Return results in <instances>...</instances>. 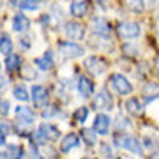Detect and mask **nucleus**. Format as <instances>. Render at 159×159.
<instances>
[{
  "label": "nucleus",
  "mask_w": 159,
  "mask_h": 159,
  "mask_svg": "<svg viewBox=\"0 0 159 159\" xmlns=\"http://www.w3.org/2000/svg\"><path fill=\"white\" fill-rule=\"evenodd\" d=\"M60 138V129H58L54 124H49V122H44L37 128V131L32 135V142L35 147H40V145L47 143V142H54Z\"/></svg>",
  "instance_id": "obj_1"
},
{
  "label": "nucleus",
  "mask_w": 159,
  "mask_h": 159,
  "mask_svg": "<svg viewBox=\"0 0 159 159\" xmlns=\"http://www.w3.org/2000/svg\"><path fill=\"white\" fill-rule=\"evenodd\" d=\"M114 145L116 147H121L124 150H129L133 154H138V156L143 154V143L138 138H135V136H131V135H126V133H117L114 136Z\"/></svg>",
  "instance_id": "obj_2"
},
{
  "label": "nucleus",
  "mask_w": 159,
  "mask_h": 159,
  "mask_svg": "<svg viewBox=\"0 0 159 159\" xmlns=\"http://www.w3.org/2000/svg\"><path fill=\"white\" fill-rule=\"evenodd\" d=\"M140 32H142L140 25L135 23V21H122V23L117 25V35L122 40H133L140 35Z\"/></svg>",
  "instance_id": "obj_3"
},
{
  "label": "nucleus",
  "mask_w": 159,
  "mask_h": 159,
  "mask_svg": "<svg viewBox=\"0 0 159 159\" xmlns=\"http://www.w3.org/2000/svg\"><path fill=\"white\" fill-rule=\"evenodd\" d=\"M63 30H65V35L68 37V40H74V42H77V40H82V39L86 37L84 25L75 23V21H72V23H66L65 26H63Z\"/></svg>",
  "instance_id": "obj_4"
},
{
  "label": "nucleus",
  "mask_w": 159,
  "mask_h": 159,
  "mask_svg": "<svg viewBox=\"0 0 159 159\" xmlns=\"http://www.w3.org/2000/svg\"><path fill=\"white\" fill-rule=\"evenodd\" d=\"M110 82H112V88L116 89L119 94H131L133 93V86H131V82L124 77V75L114 74L112 79H110Z\"/></svg>",
  "instance_id": "obj_5"
},
{
  "label": "nucleus",
  "mask_w": 159,
  "mask_h": 159,
  "mask_svg": "<svg viewBox=\"0 0 159 159\" xmlns=\"http://www.w3.org/2000/svg\"><path fill=\"white\" fill-rule=\"evenodd\" d=\"M60 51L61 54L65 58H79L84 54V47L79 46L77 42H74V40H68V42H61L60 44Z\"/></svg>",
  "instance_id": "obj_6"
},
{
  "label": "nucleus",
  "mask_w": 159,
  "mask_h": 159,
  "mask_svg": "<svg viewBox=\"0 0 159 159\" xmlns=\"http://www.w3.org/2000/svg\"><path fill=\"white\" fill-rule=\"evenodd\" d=\"M93 107L98 108V110H112L114 108V98L110 96L108 91H100V93L94 96Z\"/></svg>",
  "instance_id": "obj_7"
},
{
  "label": "nucleus",
  "mask_w": 159,
  "mask_h": 159,
  "mask_svg": "<svg viewBox=\"0 0 159 159\" xmlns=\"http://www.w3.org/2000/svg\"><path fill=\"white\" fill-rule=\"evenodd\" d=\"M14 116H16V122H21V124H26V126H30V124L35 121V114H33V110L30 107H26V105H19V107H16Z\"/></svg>",
  "instance_id": "obj_8"
},
{
  "label": "nucleus",
  "mask_w": 159,
  "mask_h": 159,
  "mask_svg": "<svg viewBox=\"0 0 159 159\" xmlns=\"http://www.w3.org/2000/svg\"><path fill=\"white\" fill-rule=\"evenodd\" d=\"M32 98L37 107H47V102H49L47 88L46 86H40V84H35L32 88Z\"/></svg>",
  "instance_id": "obj_9"
},
{
  "label": "nucleus",
  "mask_w": 159,
  "mask_h": 159,
  "mask_svg": "<svg viewBox=\"0 0 159 159\" xmlns=\"http://www.w3.org/2000/svg\"><path fill=\"white\" fill-rule=\"evenodd\" d=\"M84 66L93 75H100V74H103V72L107 70L105 60H102V58H98V56H89L88 60L84 61Z\"/></svg>",
  "instance_id": "obj_10"
},
{
  "label": "nucleus",
  "mask_w": 159,
  "mask_h": 159,
  "mask_svg": "<svg viewBox=\"0 0 159 159\" xmlns=\"http://www.w3.org/2000/svg\"><path fill=\"white\" fill-rule=\"evenodd\" d=\"M77 91L82 98H89V96H93L94 93V82L84 75H80L79 79H77Z\"/></svg>",
  "instance_id": "obj_11"
},
{
  "label": "nucleus",
  "mask_w": 159,
  "mask_h": 159,
  "mask_svg": "<svg viewBox=\"0 0 159 159\" xmlns=\"http://www.w3.org/2000/svg\"><path fill=\"white\" fill-rule=\"evenodd\" d=\"M93 129L98 135H107L108 129H110V117L107 114H96L93 121Z\"/></svg>",
  "instance_id": "obj_12"
},
{
  "label": "nucleus",
  "mask_w": 159,
  "mask_h": 159,
  "mask_svg": "<svg viewBox=\"0 0 159 159\" xmlns=\"http://www.w3.org/2000/svg\"><path fill=\"white\" fill-rule=\"evenodd\" d=\"M93 30L94 35H98L102 39H110V25L102 18H94L93 19Z\"/></svg>",
  "instance_id": "obj_13"
},
{
  "label": "nucleus",
  "mask_w": 159,
  "mask_h": 159,
  "mask_svg": "<svg viewBox=\"0 0 159 159\" xmlns=\"http://www.w3.org/2000/svg\"><path fill=\"white\" fill-rule=\"evenodd\" d=\"M35 65H37V68H40V70H44V72L51 70L52 66H54V56H52L51 49H47L42 56L37 58V60H35Z\"/></svg>",
  "instance_id": "obj_14"
},
{
  "label": "nucleus",
  "mask_w": 159,
  "mask_h": 159,
  "mask_svg": "<svg viewBox=\"0 0 159 159\" xmlns=\"http://www.w3.org/2000/svg\"><path fill=\"white\" fill-rule=\"evenodd\" d=\"M88 11H89V2L88 0H72V4H70L72 16L82 18V16L88 14Z\"/></svg>",
  "instance_id": "obj_15"
},
{
  "label": "nucleus",
  "mask_w": 159,
  "mask_h": 159,
  "mask_svg": "<svg viewBox=\"0 0 159 159\" xmlns=\"http://www.w3.org/2000/svg\"><path fill=\"white\" fill-rule=\"evenodd\" d=\"M75 147H79V136L75 135V133H68V135L61 140L60 150L66 154V152H70L72 149H75Z\"/></svg>",
  "instance_id": "obj_16"
},
{
  "label": "nucleus",
  "mask_w": 159,
  "mask_h": 159,
  "mask_svg": "<svg viewBox=\"0 0 159 159\" xmlns=\"http://www.w3.org/2000/svg\"><path fill=\"white\" fill-rule=\"evenodd\" d=\"M21 66H23V60H21L19 54H16V52L7 54V58H5V68H7V70L16 72V70H19Z\"/></svg>",
  "instance_id": "obj_17"
},
{
  "label": "nucleus",
  "mask_w": 159,
  "mask_h": 159,
  "mask_svg": "<svg viewBox=\"0 0 159 159\" xmlns=\"http://www.w3.org/2000/svg\"><path fill=\"white\" fill-rule=\"evenodd\" d=\"M124 107H126V110L131 114V116H140L142 110H143V105L138 102V98H129L126 103H124Z\"/></svg>",
  "instance_id": "obj_18"
},
{
  "label": "nucleus",
  "mask_w": 159,
  "mask_h": 159,
  "mask_svg": "<svg viewBox=\"0 0 159 159\" xmlns=\"http://www.w3.org/2000/svg\"><path fill=\"white\" fill-rule=\"evenodd\" d=\"M159 94V84H156V82H147L143 88V96L147 102H150V100H156Z\"/></svg>",
  "instance_id": "obj_19"
},
{
  "label": "nucleus",
  "mask_w": 159,
  "mask_h": 159,
  "mask_svg": "<svg viewBox=\"0 0 159 159\" xmlns=\"http://www.w3.org/2000/svg\"><path fill=\"white\" fill-rule=\"evenodd\" d=\"M80 136H82V142H84L88 147H94L96 140H98V133L94 129H82L80 131Z\"/></svg>",
  "instance_id": "obj_20"
},
{
  "label": "nucleus",
  "mask_w": 159,
  "mask_h": 159,
  "mask_svg": "<svg viewBox=\"0 0 159 159\" xmlns=\"http://www.w3.org/2000/svg\"><path fill=\"white\" fill-rule=\"evenodd\" d=\"M23 147H19V145H7L5 147V157L7 159H23Z\"/></svg>",
  "instance_id": "obj_21"
},
{
  "label": "nucleus",
  "mask_w": 159,
  "mask_h": 159,
  "mask_svg": "<svg viewBox=\"0 0 159 159\" xmlns=\"http://www.w3.org/2000/svg\"><path fill=\"white\" fill-rule=\"evenodd\" d=\"M26 26H28V19H26V16L16 14L14 18H12V30H14V32H23Z\"/></svg>",
  "instance_id": "obj_22"
},
{
  "label": "nucleus",
  "mask_w": 159,
  "mask_h": 159,
  "mask_svg": "<svg viewBox=\"0 0 159 159\" xmlns=\"http://www.w3.org/2000/svg\"><path fill=\"white\" fill-rule=\"evenodd\" d=\"M12 40H11L9 35H0V52L4 54H11L12 52Z\"/></svg>",
  "instance_id": "obj_23"
},
{
  "label": "nucleus",
  "mask_w": 159,
  "mask_h": 159,
  "mask_svg": "<svg viewBox=\"0 0 159 159\" xmlns=\"http://www.w3.org/2000/svg\"><path fill=\"white\" fill-rule=\"evenodd\" d=\"M124 5L129 11H133V12H143V9H145L143 0H124Z\"/></svg>",
  "instance_id": "obj_24"
},
{
  "label": "nucleus",
  "mask_w": 159,
  "mask_h": 159,
  "mask_svg": "<svg viewBox=\"0 0 159 159\" xmlns=\"http://www.w3.org/2000/svg\"><path fill=\"white\" fill-rule=\"evenodd\" d=\"M40 7V0H19V9L23 11H37Z\"/></svg>",
  "instance_id": "obj_25"
},
{
  "label": "nucleus",
  "mask_w": 159,
  "mask_h": 159,
  "mask_svg": "<svg viewBox=\"0 0 159 159\" xmlns=\"http://www.w3.org/2000/svg\"><path fill=\"white\" fill-rule=\"evenodd\" d=\"M12 94H14V98L19 100V102H28V91H26V88L25 86H16L14 89H12Z\"/></svg>",
  "instance_id": "obj_26"
},
{
  "label": "nucleus",
  "mask_w": 159,
  "mask_h": 159,
  "mask_svg": "<svg viewBox=\"0 0 159 159\" xmlns=\"http://www.w3.org/2000/svg\"><path fill=\"white\" fill-rule=\"evenodd\" d=\"M88 116H89V108H88V107H79V108L74 112V119H75L77 122H86Z\"/></svg>",
  "instance_id": "obj_27"
},
{
  "label": "nucleus",
  "mask_w": 159,
  "mask_h": 159,
  "mask_svg": "<svg viewBox=\"0 0 159 159\" xmlns=\"http://www.w3.org/2000/svg\"><path fill=\"white\" fill-rule=\"evenodd\" d=\"M9 133H11V124H7V122H0V147L5 143V138H7Z\"/></svg>",
  "instance_id": "obj_28"
},
{
  "label": "nucleus",
  "mask_w": 159,
  "mask_h": 159,
  "mask_svg": "<svg viewBox=\"0 0 159 159\" xmlns=\"http://www.w3.org/2000/svg\"><path fill=\"white\" fill-rule=\"evenodd\" d=\"M143 147L149 150H154L156 149V140L154 138H150V136H145L143 138Z\"/></svg>",
  "instance_id": "obj_29"
},
{
  "label": "nucleus",
  "mask_w": 159,
  "mask_h": 159,
  "mask_svg": "<svg viewBox=\"0 0 159 159\" xmlns=\"http://www.w3.org/2000/svg\"><path fill=\"white\" fill-rule=\"evenodd\" d=\"M35 77H37V72H35V70H32L30 66H25V79L33 80Z\"/></svg>",
  "instance_id": "obj_30"
},
{
  "label": "nucleus",
  "mask_w": 159,
  "mask_h": 159,
  "mask_svg": "<svg viewBox=\"0 0 159 159\" xmlns=\"http://www.w3.org/2000/svg\"><path fill=\"white\" fill-rule=\"evenodd\" d=\"M7 110H9V102H2V103H0V114H2V116H5V114H7Z\"/></svg>",
  "instance_id": "obj_31"
},
{
  "label": "nucleus",
  "mask_w": 159,
  "mask_h": 159,
  "mask_svg": "<svg viewBox=\"0 0 159 159\" xmlns=\"http://www.w3.org/2000/svg\"><path fill=\"white\" fill-rule=\"evenodd\" d=\"M121 121H117V128L121 129V128H129V121H122V117H119Z\"/></svg>",
  "instance_id": "obj_32"
},
{
  "label": "nucleus",
  "mask_w": 159,
  "mask_h": 159,
  "mask_svg": "<svg viewBox=\"0 0 159 159\" xmlns=\"http://www.w3.org/2000/svg\"><path fill=\"white\" fill-rule=\"evenodd\" d=\"M32 154H33V157H35V159H44L42 156H40V154H39V152H37V149H35V147H33V150H32Z\"/></svg>",
  "instance_id": "obj_33"
},
{
  "label": "nucleus",
  "mask_w": 159,
  "mask_h": 159,
  "mask_svg": "<svg viewBox=\"0 0 159 159\" xmlns=\"http://www.w3.org/2000/svg\"><path fill=\"white\" fill-rule=\"evenodd\" d=\"M154 70H156V74L159 75V56L156 58V63H154Z\"/></svg>",
  "instance_id": "obj_34"
},
{
  "label": "nucleus",
  "mask_w": 159,
  "mask_h": 159,
  "mask_svg": "<svg viewBox=\"0 0 159 159\" xmlns=\"http://www.w3.org/2000/svg\"><path fill=\"white\" fill-rule=\"evenodd\" d=\"M149 159H159V154H152V156H150Z\"/></svg>",
  "instance_id": "obj_35"
},
{
  "label": "nucleus",
  "mask_w": 159,
  "mask_h": 159,
  "mask_svg": "<svg viewBox=\"0 0 159 159\" xmlns=\"http://www.w3.org/2000/svg\"><path fill=\"white\" fill-rule=\"evenodd\" d=\"M0 159H7L5 157V152H0Z\"/></svg>",
  "instance_id": "obj_36"
},
{
  "label": "nucleus",
  "mask_w": 159,
  "mask_h": 159,
  "mask_svg": "<svg viewBox=\"0 0 159 159\" xmlns=\"http://www.w3.org/2000/svg\"><path fill=\"white\" fill-rule=\"evenodd\" d=\"M2 86H4V80H2V79H0V88H2Z\"/></svg>",
  "instance_id": "obj_37"
},
{
  "label": "nucleus",
  "mask_w": 159,
  "mask_h": 159,
  "mask_svg": "<svg viewBox=\"0 0 159 159\" xmlns=\"http://www.w3.org/2000/svg\"><path fill=\"white\" fill-rule=\"evenodd\" d=\"M80 159H91V157H80Z\"/></svg>",
  "instance_id": "obj_38"
},
{
  "label": "nucleus",
  "mask_w": 159,
  "mask_h": 159,
  "mask_svg": "<svg viewBox=\"0 0 159 159\" xmlns=\"http://www.w3.org/2000/svg\"><path fill=\"white\" fill-rule=\"evenodd\" d=\"M114 159H119V157H114Z\"/></svg>",
  "instance_id": "obj_39"
}]
</instances>
